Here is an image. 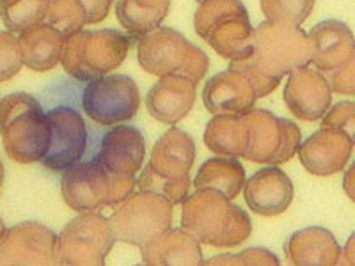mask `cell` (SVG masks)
Here are the masks:
<instances>
[{
  "mask_svg": "<svg viewBox=\"0 0 355 266\" xmlns=\"http://www.w3.org/2000/svg\"><path fill=\"white\" fill-rule=\"evenodd\" d=\"M116 242L110 218L85 211L62 227L57 238V265H103Z\"/></svg>",
  "mask_w": 355,
  "mask_h": 266,
  "instance_id": "cell-9",
  "label": "cell"
},
{
  "mask_svg": "<svg viewBox=\"0 0 355 266\" xmlns=\"http://www.w3.org/2000/svg\"><path fill=\"white\" fill-rule=\"evenodd\" d=\"M354 142L347 133L336 128H320L300 144L299 158L307 172L327 177L348 166Z\"/></svg>",
  "mask_w": 355,
  "mask_h": 266,
  "instance_id": "cell-15",
  "label": "cell"
},
{
  "mask_svg": "<svg viewBox=\"0 0 355 266\" xmlns=\"http://www.w3.org/2000/svg\"><path fill=\"white\" fill-rule=\"evenodd\" d=\"M49 121L52 125V144L41 163L53 172H64L84 157L87 128L80 114L69 107L50 110Z\"/></svg>",
  "mask_w": 355,
  "mask_h": 266,
  "instance_id": "cell-13",
  "label": "cell"
},
{
  "mask_svg": "<svg viewBox=\"0 0 355 266\" xmlns=\"http://www.w3.org/2000/svg\"><path fill=\"white\" fill-rule=\"evenodd\" d=\"M80 2L87 12V25H94L109 17L110 6H112L114 0H80Z\"/></svg>",
  "mask_w": 355,
  "mask_h": 266,
  "instance_id": "cell-36",
  "label": "cell"
},
{
  "mask_svg": "<svg viewBox=\"0 0 355 266\" xmlns=\"http://www.w3.org/2000/svg\"><path fill=\"white\" fill-rule=\"evenodd\" d=\"M313 41L300 25L265 20L254 28L252 53L247 59L230 61V68L243 73L258 98L274 93L284 77L311 64Z\"/></svg>",
  "mask_w": 355,
  "mask_h": 266,
  "instance_id": "cell-1",
  "label": "cell"
},
{
  "mask_svg": "<svg viewBox=\"0 0 355 266\" xmlns=\"http://www.w3.org/2000/svg\"><path fill=\"white\" fill-rule=\"evenodd\" d=\"M206 265H279V258L263 247L243 249L239 254H222L206 259Z\"/></svg>",
  "mask_w": 355,
  "mask_h": 266,
  "instance_id": "cell-33",
  "label": "cell"
},
{
  "mask_svg": "<svg viewBox=\"0 0 355 266\" xmlns=\"http://www.w3.org/2000/svg\"><path fill=\"white\" fill-rule=\"evenodd\" d=\"M196 2H199V4H201V2H205V0H196Z\"/></svg>",
  "mask_w": 355,
  "mask_h": 266,
  "instance_id": "cell-39",
  "label": "cell"
},
{
  "mask_svg": "<svg viewBox=\"0 0 355 266\" xmlns=\"http://www.w3.org/2000/svg\"><path fill=\"white\" fill-rule=\"evenodd\" d=\"M249 141V125L239 114H217L205 128L206 148L218 157L243 158Z\"/></svg>",
  "mask_w": 355,
  "mask_h": 266,
  "instance_id": "cell-25",
  "label": "cell"
},
{
  "mask_svg": "<svg viewBox=\"0 0 355 266\" xmlns=\"http://www.w3.org/2000/svg\"><path fill=\"white\" fill-rule=\"evenodd\" d=\"M141 259L146 265H205L201 242L183 227H171L141 247Z\"/></svg>",
  "mask_w": 355,
  "mask_h": 266,
  "instance_id": "cell-23",
  "label": "cell"
},
{
  "mask_svg": "<svg viewBox=\"0 0 355 266\" xmlns=\"http://www.w3.org/2000/svg\"><path fill=\"white\" fill-rule=\"evenodd\" d=\"M243 197L250 211L261 217H277L293 201V183L277 166L265 167L249 177L243 186Z\"/></svg>",
  "mask_w": 355,
  "mask_h": 266,
  "instance_id": "cell-17",
  "label": "cell"
},
{
  "mask_svg": "<svg viewBox=\"0 0 355 266\" xmlns=\"http://www.w3.org/2000/svg\"><path fill=\"white\" fill-rule=\"evenodd\" d=\"M199 37L227 61L247 59L252 53L254 28L240 0H205L194 15Z\"/></svg>",
  "mask_w": 355,
  "mask_h": 266,
  "instance_id": "cell-5",
  "label": "cell"
},
{
  "mask_svg": "<svg viewBox=\"0 0 355 266\" xmlns=\"http://www.w3.org/2000/svg\"><path fill=\"white\" fill-rule=\"evenodd\" d=\"M258 100L252 82L239 69L227 68L206 80L202 89V103L214 116L217 114H243L254 109Z\"/></svg>",
  "mask_w": 355,
  "mask_h": 266,
  "instance_id": "cell-16",
  "label": "cell"
},
{
  "mask_svg": "<svg viewBox=\"0 0 355 266\" xmlns=\"http://www.w3.org/2000/svg\"><path fill=\"white\" fill-rule=\"evenodd\" d=\"M245 169L236 158L217 157L206 160L194 177V188H214L236 199L245 186Z\"/></svg>",
  "mask_w": 355,
  "mask_h": 266,
  "instance_id": "cell-27",
  "label": "cell"
},
{
  "mask_svg": "<svg viewBox=\"0 0 355 266\" xmlns=\"http://www.w3.org/2000/svg\"><path fill=\"white\" fill-rule=\"evenodd\" d=\"M313 41L311 64L327 73L343 64L355 50V37L347 24L339 20H325L309 30Z\"/></svg>",
  "mask_w": 355,
  "mask_h": 266,
  "instance_id": "cell-20",
  "label": "cell"
},
{
  "mask_svg": "<svg viewBox=\"0 0 355 266\" xmlns=\"http://www.w3.org/2000/svg\"><path fill=\"white\" fill-rule=\"evenodd\" d=\"M173 202L153 192H132L110 213L117 242L144 247L171 229Z\"/></svg>",
  "mask_w": 355,
  "mask_h": 266,
  "instance_id": "cell-8",
  "label": "cell"
},
{
  "mask_svg": "<svg viewBox=\"0 0 355 266\" xmlns=\"http://www.w3.org/2000/svg\"><path fill=\"white\" fill-rule=\"evenodd\" d=\"M50 0H2V24L8 30L21 34L33 25L43 24Z\"/></svg>",
  "mask_w": 355,
  "mask_h": 266,
  "instance_id": "cell-28",
  "label": "cell"
},
{
  "mask_svg": "<svg viewBox=\"0 0 355 266\" xmlns=\"http://www.w3.org/2000/svg\"><path fill=\"white\" fill-rule=\"evenodd\" d=\"M196 84L182 75H166L150 89L146 109L151 117L166 125H176L196 103Z\"/></svg>",
  "mask_w": 355,
  "mask_h": 266,
  "instance_id": "cell-18",
  "label": "cell"
},
{
  "mask_svg": "<svg viewBox=\"0 0 355 266\" xmlns=\"http://www.w3.org/2000/svg\"><path fill=\"white\" fill-rule=\"evenodd\" d=\"M343 188H345V194L355 202V161L348 167V170L345 172L343 177Z\"/></svg>",
  "mask_w": 355,
  "mask_h": 266,
  "instance_id": "cell-37",
  "label": "cell"
},
{
  "mask_svg": "<svg viewBox=\"0 0 355 266\" xmlns=\"http://www.w3.org/2000/svg\"><path fill=\"white\" fill-rule=\"evenodd\" d=\"M46 24L52 25L55 30L64 37L80 33L84 25H87V12L80 0H50Z\"/></svg>",
  "mask_w": 355,
  "mask_h": 266,
  "instance_id": "cell-29",
  "label": "cell"
},
{
  "mask_svg": "<svg viewBox=\"0 0 355 266\" xmlns=\"http://www.w3.org/2000/svg\"><path fill=\"white\" fill-rule=\"evenodd\" d=\"M194 160V139L183 130L171 128L155 142L148 166L164 177L183 179L190 176Z\"/></svg>",
  "mask_w": 355,
  "mask_h": 266,
  "instance_id": "cell-21",
  "label": "cell"
},
{
  "mask_svg": "<svg viewBox=\"0 0 355 266\" xmlns=\"http://www.w3.org/2000/svg\"><path fill=\"white\" fill-rule=\"evenodd\" d=\"M332 87V93L355 96V50L341 66L332 71L323 73Z\"/></svg>",
  "mask_w": 355,
  "mask_h": 266,
  "instance_id": "cell-35",
  "label": "cell"
},
{
  "mask_svg": "<svg viewBox=\"0 0 355 266\" xmlns=\"http://www.w3.org/2000/svg\"><path fill=\"white\" fill-rule=\"evenodd\" d=\"M323 128H336L345 132L355 145V103L354 101H339L327 110L322 117Z\"/></svg>",
  "mask_w": 355,
  "mask_h": 266,
  "instance_id": "cell-34",
  "label": "cell"
},
{
  "mask_svg": "<svg viewBox=\"0 0 355 266\" xmlns=\"http://www.w3.org/2000/svg\"><path fill=\"white\" fill-rule=\"evenodd\" d=\"M190 183H192L190 176L183 179H169L155 172L150 166H146L137 179V188L142 192H153V194L162 195L169 199L173 204H183V201L189 197Z\"/></svg>",
  "mask_w": 355,
  "mask_h": 266,
  "instance_id": "cell-30",
  "label": "cell"
},
{
  "mask_svg": "<svg viewBox=\"0 0 355 266\" xmlns=\"http://www.w3.org/2000/svg\"><path fill=\"white\" fill-rule=\"evenodd\" d=\"M259 8L265 20L300 25L309 18L315 0H259Z\"/></svg>",
  "mask_w": 355,
  "mask_h": 266,
  "instance_id": "cell-31",
  "label": "cell"
},
{
  "mask_svg": "<svg viewBox=\"0 0 355 266\" xmlns=\"http://www.w3.org/2000/svg\"><path fill=\"white\" fill-rule=\"evenodd\" d=\"M343 263L347 265H355V231L350 234V238L347 240V245L343 249Z\"/></svg>",
  "mask_w": 355,
  "mask_h": 266,
  "instance_id": "cell-38",
  "label": "cell"
},
{
  "mask_svg": "<svg viewBox=\"0 0 355 266\" xmlns=\"http://www.w3.org/2000/svg\"><path fill=\"white\" fill-rule=\"evenodd\" d=\"M182 227L194 234L202 245L217 249L240 245L252 233L247 211L214 188H196L194 194L183 201Z\"/></svg>",
  "mask_w": 355,
  "mask_h": 266,
  "instance_id": "cell-2",
  "label": "cell"
},
{
  "mask_svg": "<svg viewBox=\"0 0 355 266\" xmlns=\"http://www.w3.org/2000/svg\"><path fill=\"white\" fill-rule=\"evenodd\" d=\"M341 247L325 227H306L295 231L284 242V256L291 265H338Z\"/></svg>",
  "mask_w": 355,
  "mask_h": 266,
  "instance_id": "cell-22",
  "label": "cell"
},
{
  "mask_svg": "<svg viewBox=\"0 0 355 266\" xmlns=\"http://www.w3.org/2000/svg\"><path fill=\"white\" fill-rule=\"evenodd\" d=\"M57 238L41 222L27 220L4 229L0 242L2 265H57Z\"/></svg>",
  "mask_w": 355,
  "mask_h": 266,
  "instance_id": "cell-12",
  "label": "cell"
},
{
  "mask_svg": "<svg viewBox=\"0 0 355 266\" xmlns=\"http://www.w3.org/2000/svg\"><path fill=\"white\" fill-rule=\"evenodd\" d=\"M171 0H117L116 17L132 39H142L162 27Z\"/></svg>",
  "mask_w": 355,
  "mask_h": 266,
  "instance_id": "cell-26",
  "label": "cell"
},
{
  "mask_svg": "<svg viewBox=\"0 0 355 266\" xmlns=\"http://www.w3.org/2000/svg\"><path fill=\"white\" fill-rule=\"evenodd\" d=\"M2 145L11 160L21 166L43 161L52 144V125L40 101L27 93H12L0 103Z\"/></svg>",
  "mask_w": 355,
  "mask_h": 266,
  "instance_id": "cell-3",
  "label": "cell"
},
{
  "mask_svg": "<svg viewBox=\"0 0 355 266\" xmlns=\"http://www.w3.org/2000/svg\"><path fill=\"white\" fill-rule=\"evenodd\" d=\"M283 96L288 110L297 119L315 123L331 109L332 87L320 69L304 66L288 75Z\"/></svg>",
  "mask_w": 355,
  "mask_h": 266,
  "instance_id": "cell-14",
  "label": "cell"
},
{
  "mask_svg": "<svg viewBox=\"0 0 355 266\" xmlns=\"http://www.w3.org/2000/svg\"><path fill=\"white\" fill-rule=\"evenodd\" d=\"M24 55H21L20 37L11 30L0 34V80L8 82L21 69Z\"/></svg>",
  "mask_w": 355,
  "mask_h": 266,
  "instance_id": "cell-32",
  "label": "cell"
},
{
  "mask_svg": "<svg viewBox=\"0 0 355 266\" xmlns=\"http://www.w3.org/2000/svg\"><path fill=\"white\" fill-rule=\"evenodd\" d=\"M130 46L132 37L114 28L80 30L66 37L61 64L75 80H96L125 62Z\"/></svg>",
  "mask_w": 355,
  "mask_h": 266,
  "instance_id": "cell-6",
  "label": "cell"
},
{
  "mask_svg": "<svg viewBox=\"0 0 355 266\" xmlns=\"http://www.w3.org/2000/svg\"><path fill=\"white\" fill-rule=\"evenodd\" d=\"M18 37H20L24 64L28 69L50 71L61 62L66 37L46 21L28 27Z\"/></svg>",
  "mask_w": 355,
  "mask_h": 266,
  "instance_id": "cell-24",
  "label": "cell"
},
{
  "mask_svg": "<svg viewBox=\"0 0 355 266\" xmlns=\"http://www.w3.org/2000/svg\"><path fill=\"white\" fill-rule=\"evenodd\" d=\"M243 119L250 132L245 160L259 166H281L299 154L302 133L293 121L263 109H252L243 114Z\"/></svg>",
  "mask_w": 355,
  "mask_h": 266,
  "instance_id": "cell-10",
  "label": "cell"
},
{
  "mask_svg": "<svg viewBox=\"0 0 355 266\" xmlns=\"http://www.w3.org/2000/svg\"><path fill=\"white\" fill-rule=\"evenodd\" d=\"M137 179L128 174L110 172L98 158L78 161L64 170L61 194L68 208L77 213L114 210L123 199L135 192Z\"/></svg>",
  "mask_w": 355,
  "mask_h": 266,
  "instance_id": "cell-4",
  "label": "cell"
},
{
  "mask_svg": "<svg viewBox=\"0 0 355 266\" xmlns=\"http://www.w3.org/2000/svg\"><path fill=\"white\" fill-rule=\"evenodd\" d=\"M144 154L146 142L141 130L121 123L103 135L96 158L110 172L135 176L142 167Z\"/></svg>",
  "mask_w": 355,
  "mask_h": 266,
  "instance_id": "cell-19",
  "label": "cell"
},
{
  "mask_svg": "<svg viewBox=\"0 0 355 266\" xmlns=\"http://www.w3.org/2000/svg\"><path fill=\"white\" fill-rule=\"evenodd\" d=\"M137 59L141 68L150 75H182L196 84L205 78L210 68L206 53L171 27H158L139 39Z\"/></svg>",
  "mask_w": 355,
  "mask_h": 266,
  "instance_id": "cell-7",
  "label": "cell"
},
{
  "mask_svg": "<svg viewBox=\"0 0 355 266\" xmlns=\"http://www.w3.org/2000/svg\"><path fill=\"white\" fill-rule=\"evenodd\" d=\"M141 107L135 80L126 75H105L87 82L82 93V109L94 123L114 126L130 121Z\"/></svg>",
  "mask_w": 355,
  "mask_h": 266,
  "instance_id": "cell-11",
  "label": "cell"
}]
</instances>
